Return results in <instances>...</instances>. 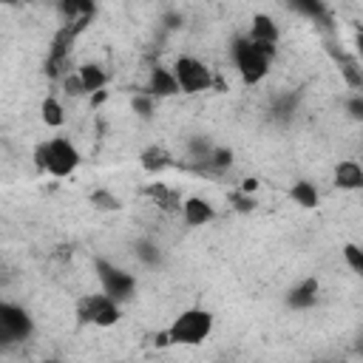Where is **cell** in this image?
Returning <instances> with one entry per match:
<instances>
[{
    "instance_id": "cb8c5ba5",
    "label": "cell",
    "mask_w": 363,
    "mask_h": 363,
    "mask_svg": "<svg viewBox=\"0 0 363 363\" xmlns=\"http://www.w3.org/2000/svg\"><path fill=\"white\" fill-rule=\"evenodd\" d=\"M156 96L150 94V91H139L133 99H130V105H133V111L142 116V119H150L153 116V111H156Z\"/></svg>"
},
{
    "instance_id": "8fae6325",
    "label": "cell",
    "mask_w": 363,
    "mask_h": 363,
    "mask_svg": "<svg viewBox=\"0 0 363 363\" xmlns=\"http://www.w3.org/2000/svg\"><path fill=\"white\" fill-rule=\"evenodd\" d=\"M145 91H150L156 99H167V96H176V94H182V88H179V79H176L173 68H167V65H153V68H150Z\"/></svg>"
},
{
    "instance_id": "7a4b0ae2",
    "label": "cell",
    "mask_w": 363,
    "mask_h": 363,
    "mask_svg": "<svg viewBox=\"0 0 363 363\" xmlns=\"http://www.w3.org/2000/svg\"><path fill=\"white\" fill-rule=\"evenodd\" d=\"M31 159H34V167L40 173H48L57 179L71 176L82 164V153L68 136H51V139L37 142Z\"/></svg>"
},
{
    "instance_id": "83f0119b",
    "label": "cell",
    "mask_w": 363,
    "mask_h": 363,
    "mask_svg": "<svg viewBox=\"0 0 363 363\" xmlns=\"http://www.w3.org/2000/svg\"><path fill=\"white\" fill-rule=\"evenodd\" d=\"M62 94H65V96H71V99L85 96V85H82V79H79V74H77V71L62 77Z\"/></svg>"
},
{
    "instance_id": "1f68e13d",
    "label": "cell",
    "mask_w": 363,
    "mask_h": 363,
    "mask_svg": "<svg viewBox=\"0 0 363 363\" xmlns=\"http://www.w3.org/2000/svg\"><path fill=\"white\" fill-rule=\"evenodd\" d=\"M0 3H6V6H20V3H26V0H0Z\"/></svg>"
},
{
    "instance_id": "7c38bea8",
    "label": "cell",
    "mask_w": 363,
    "mask_h": 363,
    "mask_svg": "<svg viewBox=\"0 0 363 363\" xmlns=\"http://www.w3.org/2000/svg\"><path fill=\"white\" fill-rule=\"evenodd\" d=\"M173 164H176V159H173V153H170L167 145H159L156 142V145L142 147V153H139V167L145 173H150V176H159V173H164Z\"/></svg>"
},
{
    "instance_id": "ffe728a7",
    "label": "cell",
    "mask_w": 363,
    "mask_h": 363,
    "mask_svg": "<svg viewBox=\"0 0 363 363\" xmlns=\"http://www.w3.org/2000/svg\"><path fill=\"white\" fill-rule=\"evenodd\" d=\"M133 255H136L145 267H159V264H162V250H159V244L150 241V238H136V241H133Z\"/></svg>"
},
{
    "instance_id": "44dd1931",
    "label": "cell",
    "mask_w": 363,
    "mask_h": 363,
    "mask_svg": "<svg viewBox=\"0 0 363 363\" xmlns=\"http://www.w3.org/2000/svg\"><path fill=\"white\" fill-rule=\"evenodd\" d=\"M88 201H91V207H94V210H105V213H116V210H122V199H119L116 193L105 190V187L91 190Z\"/></svg>"
},
{
    "instance_id": "4dcf8cb0",
    "label": "cell",
    "mask_w": 363,
    "mask_h": 363,
    "mask_svg": "<svg viewBox=\"0 0 363 363\" xmlns=\"http://www.w3.org/2000/svg\"><path fill=\"white\" fill-rule=\"evenodd\" d=\"M354 349H357V354H360V357H363V335H360V337H357V343H354Z\"/></svg>"
},
{
    "instance_id": "e0dca14e",
    "label": "cell",
    "mask_w": 363,
    "mask_h": 363,
    "mask_svg": "<svg viewBox=\"0 0 363 363\" xmlns=\"http://www.w3.org/2000/svg\"><path fill=\"white\" fill-rule=\"evenodd\" d=\"M77 74H79V79H82L88 96L96 94V91H102V88L108 85V71H105L99 62H82V65L77 68Z\"/></svg>"
},
{
    "instance_id": "484cf974",
    "label": "cell",
    "mask_w": 363,
    "mask_h": 363,
    "mask_svg": "<svg viewBox=\"0 0 363 363\" xmlns=\"http://www.w3.org/2000/svg\"><path fill=\"white\" fill-rule=\"evenodd\" d=\"M213 147H216V145H213L207 136H199V133H196V136L187 139V150H190V156H193L196 162H204V159L210 156Z\"/></svg>"
},
{
    "instance_id": "f546056e",
    "label": "cell",
    "mask_w": 363,
    "mask_h": 363,
    "mask_svg": "<svg viewBox=\"0 0 363 363\" xmlns=\"http://www.w3.org/2000/svg\"><path fill=\"white\" fill-rule=\"evenodd\" d=\"M241 190H247V193H255V190H258V182H255V179H244Z\"/></svg>"
},
{
    "instance_id": "5b68a950",
    "label": "cell",
    "mask_w": 363,
    "mask_h": 363,
    "mask_svg": "<svg viewBox=\"0 0 363 363\" xmlns=\"http://www.w3.org/2000/svg\"><path fill=\"white\" fill-rule=\"evenodd\" d=\"M94 272H96L99 289L108 292L111 298H116L119 303H128L136 295V275L128 272L125 267H119L102 255H94Z\"/></svg>"
},
{
    "instance_id": "3957f363",
    "label": "cell",
    "mask_w": 363,
    "mask_h": 363,
    "mask_svg": "<svg viewBox=\"0 0 363 363\" xmlns=\"http://www.w3.org/2000/svg\"><path fill=\"white\" fill-rule=\"evenodd\" d=\"M230 60H233V65H235V71H238L244 85L264 82L267 74H269V65H272V57L264 48H258L247 34H235L230 40Z\"/></svg>"
},
{
    "instance_id": "9a60e30c",
    "label": "cell",
    "mask_w": 363,
    "mask_h": 363,
    "mask_svg": "<svg viewBox=\"0 0 363 363\" xmlns=\"http://www.w3.org/2000/svg\"><path fill=\"white\" fill-rule=\"evenodd\" d=\"M62 23H91L96 17V0H57Z\"/></svg>"
},
{
    "instance_id": "8992f818",
    "label": "cell",
    "mask_w": 363,
    "mask_h": 363,
    "mask_svg": "<svg viewBox=\"0 0 363 363\" xmlns=\"http://www.w3.org/2000/svg\"><path fill=\"white\" fill-rule=\"evenodd\" d=\"M170 68H173V74L179 79L182 94H204V91H210L216 85V77H213L210 65L204 60L193 57V54H179Z\"/></svg>"
},
{
    "instance_id": "277c9868",
    "label": "cell",
    "mask_w": 363,
    "mask_h": 363,
    "mask_svg": "<svg viewBox=\"0 0 363 363\" xmlns=\"http://www.w3.org/2000/svg\"><path fill=\"white\" fill-rule=\"evenodd\" d=\"M74 315H77V323L79 326H99V329H108V326H116L122 320V303L116 298H111L108 292H88V295H79L77 303H74Z\"/></svg>"
},
{
    "instance_id": "4fadbf2b",
    "label": "cell",
    "mask_w": 363,
    "mask_h": 363,
    "mask_svg": "<svg viewBox=\"0 0 363 363\" xmlns=\"http://www.w3.org/2000/svg\"><path fill=\"white\" fill-rule=\"evenodd\" d=\"M145 196L162 210V213H182V193L176 190V187H170V184H164V182H150L147 187H145Z\"/></svg>"
},
{
    "instance_id": "6da1fadb",
    "label": "cell",
    "mask_w": 363,
    "mask_h": 363,
    "mask_svg": "<svg viewBox=\"0 0 363 363\" xmlns=\"http://www.w3.org/2000/svg\"><path fill=\"white\" fill-rule=\"evenodd\" d=\"M213 329H216V315L210 309L187 306L173 318V323L162 335H156V343H162V346H199L213 335Z\"/></svg>"
},
{
    "instance_id": "ba28073f",
    "label": "cell",
    "mask_w": 363,
    "mask_h": 363,
    "mask_svg": "<svg viewBox=\"0 0 363 363\" xmlns=\"http://www.w3.org/2000/svg\"><path fill=\"white\" fill-rule=\"evenodd\" d=\"M247 37H250L258 48H264L269 57H275L278 43H281V28H278V23L272 20V14L255 11V14L250 17V31H247Z\"/></svg>"
},
{
    "instance_id": "603a6c76",
    "label": "cell",
    "mask_w": 363,
    "mask_h": 363,
    "mask_svg": "<svg viewBox=\"0 0 363 363\" xmlns=\"http://www.w3.org/2000/svg\"><path fill=\"white\" fill-rule=\"evenodd\" d=\"M340 252H343V261H346V267H349L352 272L363 275V247H360V244H354V241H346Z\"/></svg>"
},
{
    "instance_id": "7402d4cb",
    "label": "cell",
    "mask_w": 363,
    "mask_h": 363,
    "mask_svg": "<svg viewBox=\"0 0 363 363\" xmlns=\"http://www.w3.org/2000/svg\"><path fill=\"white\" fill-rule=\"evenodd\" d=\"M207 170H213V173H224L230 164H233V150L230 147H221V145H216L213 150H210V156L201 162Z\"/></svg>"
},
{
    "instance_id": "d6986e66",
    "label": "cell",
    "mask_w": 363,
    "mask_h": 363,
    "mask_svg": "<svg viewBox=\"0 0 363 363\" xmlns=\"http://www.w3.org/2000/svg\"><path fill=\"white\" fill-rule=\"evenodd\" d=\"M40 119H43L45 128H62V122H65V108H62V102H60L54 94H48V96L40 102Z\"/></svg>"
},
{
    "instance_id": "2e32d148",
    "label": "cell",
    "mask_w": 363,
    "mask_h": 363,
    "mask_svg": "<svg viewBox=\"0 0 363 363\" xmlns=\"http://www.w3.org/2000/svg\"><path fill=\"white\" fill-rule=\"evenodd\" d=\"M286 3H289V9L295 14L312 20L315 26H323V28L332 26V11H329L326 0H286Z\"/></svg>"
},
{
    "instance_id": "4316f807",
    "label": "cell",
    "mask_w": 363,
    "mask_h": 363,
    "mask_svg": "<svg viewBox=\"0 0 363 363\" xmlns=\"http://www.w3.org/2000/svg\"><path fill=\"white\" fill-rule=\"evenodd\" d=\"M343 111H346V116H349V119L363 122V91L349 94V96L343 99Z\"/></svg>"
},
{
    "instance_id": "ac0fdd59",
    "label": "cell",
    "mask_w": 363,
    "mask_h": 363,
    "mask_svg": "<svg viewBox=\"0 0 363 363\" xmlns=\"http://www.w3.org/2000/svg\"><path fill=\"white\" fill-rule=\"evenodd\" d=\"M289 199H292L298 207H303V210H312V207H318V201H320V193H318V187H315L312 182H306V179H298V182L289 187Z\"/></svg>"
},
{
    "instance_id": "f1b7e54d",
    "label": "cell",
    "mask_w": 363,
    "mask_h": 363,
    "mask_svg": "<svg viewBox=\"0 0 363 363\" xmlns=\"http://www.w3.org/2000/svg\"><path fill=\"white\" fill-rule=\"evenodd\" d=\"M354 54H357V62H360V68H363V28H360V26L354 28Z\"/></svg>"
},
{
    "instance_id": "5bb4252c",
    "label": "cell",
    "mask_w": 363,
    "mask_h": 363,
    "mask_svg": "<svg viewBox=\"0 0 363 363\" xmlns=\"http://www.w3.org/2000/svg\"><path fill=\"white\" fill-rule=\"evenodd\" d=\"M332 182L337 190H363V164L354 159H343L332 170Z\"/></svg>"
},
{
    "instance_id": "9c48e42d",
    "label": "cell",
    "mask_w": 363,
    "mask_h": 363,
    "mask_svg": "<svg viewBox=\"0 0 363 363\" xmlns=\"http://www.w3.org/2000/svg\"><path fill=\"white\" fill-rule=\"evenodd\" d=\"M318 298H320V284H318L315 275H309V278H301L295 286L286 289L284 303L289 309H295V312H306V309H312L318 303Z\"/></svg>"
},
{
    "instance_id": "30bf717a",
    "label": "cell",
    "mask_w": 363,
    "mask_h": 363,
    "mask_svg": "<svg viewBox=\"0 0 363 363\" xmlns=\"http://www.w3.org/2000/svg\"><path fill=\"white\" fill-rule=\"evenodd\" d=\"M216 204L204 196H187L182 201V221L184 227H204L210 221H216Z\"/></svg>"
},
{
    "instance_id": "52a82bcc",
    "label": "cell",
    "mask_w": 363,
    "mask_h": 363,
    "mask_svg": "<svg viewBox=\"0 0 363 363\" xmlns=\"http://www.w3.org/2000/svg\"><path fill=\"white\" fill-rule=\"evenodd\" d=\"M34 335V318L26 306L0 301V340L3 343H17L28 340Z\"/></svg>"
},
{
    "instance_id": "d4e9b609",
    "label": "cell",
    "mask_w": 363,
    "mask_h": 363,
    "mask_svg": "<svg viewBox=\"0 0 363 363\" xmlns=\"http://www.w3.org/2000/svg\"><path fill=\"white\" fill-rule=\"evenodd\" d=\"M230 204H233V210L235 213H252L255 207H258V199L252 196V193H247V190H233L230 193Z\"/></svg>"
}]
</instances>
